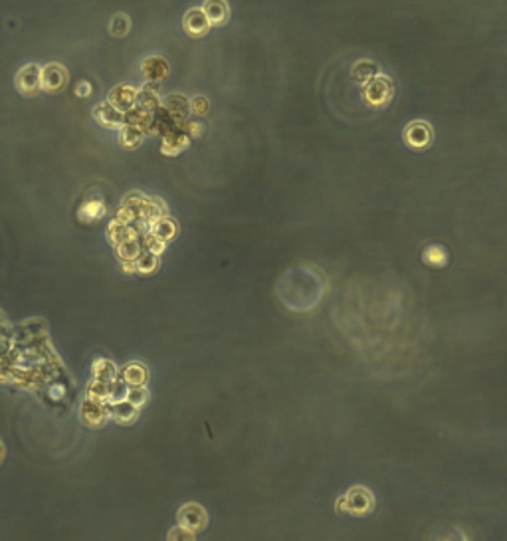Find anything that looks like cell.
Wrapping results in <instances>:
<instances>
[{
	"instance_id": "cell-1",
	"label": "cell",
	"mask_w": 507,
	"mask_h": 541,
	"mask_svg": "<svg viewBox=\"0 0 507 541\" xmlns=\"http://www.w3.org/2000/svg\"><path fill=\"white\" fill-rule=\"evenodd\" d=\"M327 290V282L321 278V274L310 268L303 274L299 270H292L285 274V278L279 284V299L281 304L292 312H311L321 301V297Z\"/></svg>"
},
{
	"instance_id": "cell-2",
	"label": "cell",
	"mask_w": 507,
	"mask_h": 541,
	"mask_svg": "<svg viewBox=\"0 0 507 541\" xmlns=\"http://www.w3.org/2000/svg\"><path fill=\"white\" fill-rule=\"evenodd\" d=\"M337 513H349V516H367L375 509V494L367 486H351L343 496L335 502Z\"/></svg>"
},
{
	"instance_id": "cell-3",
	"label": "cell",
	"mask_w": 507,
	"mask_h": 541,
	"mask_svg": "<svg viewBox=\"0 0 507 541\" xmlns=\"http://www.w3.org/2000/svg\"><path fill=\"white\" fill-rule=\"evenodd\" d=\"M393 94L394 87L391 78L385 76V74H378L376 78H373L371 82L365 85L363 98L371 107H385L393 99Z\"/></svg>"
},
{
	"instance_id": "cell-4",
	"label": "cell",
	"mask_w": 507,
	"mask_h": 541,
	"mask_svg": "<svg viewBox=\"0 0 507 541\" xmlns=\"http://www.w3.org/2000/svg\"><path fill=\"white\" fill-rule=\"evenodd\" d=\"M177 522L182 527L191 529V531H202L206 529L208 525V511L204 506H200L197 502H188V504H182L177 511Z\"/></svg>"
},
{
	"instance_id": "cell-5",
	"label": "cell",
	"mask_w": 507,
	"mask_h": 541,
	"mask_svg": "<svg viewBox=\"0 0 507 541\" xmlns=\"http://www.w3.org/2000/svg\"><path fill=\"white\" fill-rule=\"evenodd\" d=\"M111 418V407L105 403H96L91 399H85L80 405V421L85 427L99 428Z\"/></svg>"
},
{
	"instance_id": "cell-6",
	"label": "cell",
	"mask_w": 507,
	"mask_h": 541,
	"mask_svg": "<svg viewBox=\"0 0 507 541\" xmlns=\"http://www.w3.org/2000/svg\"><path fill=\"white\" fill-rule=\"evenodd\" d=\"M40 76H42V67L38 64H26L17 72V89L22 96H36L40 89H42V82H40Z\"/></svg>"
},
{
	"instance_id": "cell-7",
	"label": "cell",
	"mask_w": 507,
	"mask_h": 541,
	"mask_svg": "<svg viewBox=\"0 0 507 541\" xmlns=\"http://www.w3.org/2000/svg\"><path fill=\"white\" fill-rule=\"evenodd\" d=\"M40 82H42V89L50 92V94H56L60 89H64L67 83V70L62 64H46L42 67V76H40Z\"/></svg>"
},
{
	"instance_id": "cell-8",
	"label": "cell",
	"mask_w": 507,
	"mask_h": 541,
	"mask_svg": "<svg viewBox=\"0 0 507 541\" xmlns=\"http://www.w3.org/2000/svg\"><path fill=\"white\" fill-rule=\"evenodd\" d=\"M169 72H171V67H169V62L163 56H147L141 62V74H143L145 82H164L169 78Z\"/></svg>"
},
{
	"instance_id": "cell-9",
	"label": "cell",
	"mask_w": 507,
	"mask_h": 541,
	"mask_svg": "<svg viewBox=\"0 0 507 541\" xmlns=\"http://www.w3.org/2000/svg\"><path fill=\"white\" fill-rule=\"evenodd\" d=\"M137 94H139V89L135 85H131V83H119L109 92L107 101L114 107H117L119 112H127L137 103Z\"/></svg>"
},
{
	"instance_id": "cell-10",
	"label": "cell",
	"mask_w": 507,
	"mask_h": 541,
	"mask_svg": "<svg viewBox=\"0 0 507 541\" xmlns=\"http://www.w3.org/2000/svg\"><path fill=\"white\" fill-rule=\"evenodd\" d=\"M182 26H184V32L188 34V36L200 38V36L208 34L213 24H211V20L206 18L202 8H191V10L184 14V18H182Z\"/></svg>"
},
{
	"instance_id": "cell-11",
	"label": "cell",
	"mask_w": 507,
	"mask_h": 541,
	"mask_svg": "<svg viewBox=\"0 0 507 541\" xmlns=\"http://www.w3.org/2000/svg\"><path fill=\"white\" fill-rule=\"evenodd\" d=\"M404 141L412 149H424L432 143V129L426 121H412L404 129Z\"/></svg>"
},
{
	"instance_id": "cell-12",
	"label": "cell",
	"mask_w": 507,
	"mask_h": 541,
	"mask_svg": "<svg viewBox=\"0 0 507 541\" xmlns=\"http://www.w3.org/2000/svg\"><path fill=\"white\" fill-rule=\"evenodd\" d=\"M48 333V326L42 317H34V319H26L20 323V328L12 331V341H30V339H38L42 335Z\"/></svg>"
},
{
	"instance_id": "cell-13",
	"label": "cell",
	"mask_w": 507,
	"mask_h": 541,
	"mask_svg": "<svg viewBox=\"0 0 507 541\" xmlns=\"http://www.w3.org/2000/svg\"><path fill=\"white\" fill-rule=\"evenodd\" d=\"M135 105H139V107L147 109L151 114H155V112L163 105V99H161V83H143V87H141L139 94H137V103H135Z\"/></svg>"
},
{
	"instance_id": "cell-14",
	"label": "cell",
	"mask_w": 507,
	"mask_h": 541,
	"mask_svg": "<svg viewBox=\"0 0 507 541\" xmlns=\"http://www.w3.org/2000/svg\"><path fill=\"white\" fill-rule=\"evenodd\" d=\"M94 117H96V121H98L99 125L105 127V129H121L123 127V112H119L109 101L99 103L98 107L94 109Z\"/></svg>"
},
{
	"instance_id": "cell-15",
	"label": "cell",
	"mask_w": 507,
	"mask_h": 541,
	"mask_svg": "<svg viewBox=\"0 0 507 541\" xmlns=\"http://www.w3.org/2000/svg\"><path fill=\"white\" fill-rule=\"evenodd\" d=\"M161 139H163V141H161V153H163V155H169V157L179 155V153H182L184 149L191 145V137L182 131L180 127L173 129V131L166 133V135H163Z\"/></svg>"
},
{
	"instance_id": "cell-16",
	"label": "cell",
	"mask_w": 507,
	"mask_h": 541,
	"mask_svg": "<svg viewBox=\"0 0 507 541\" xmlns=\"http://www.w3.org/2000/svg\"><path fill=\"white\" fill-rule=\"evenodd\" d=\"M163 107L169 112V114L175 117L177 123H184L188 119V114H191V99L182 94H171L163 99Z\"/></svg>"
},
{
	"instance_id": "cell-17",
	"label": "cell",
	"mask_w": 507,
	"mask_h": 541,
	"mask_svg": "<svg viewBox=\"0 0 507 541\" xmlns=\"http://www.w3.org/2000/svg\"><path fill=\"white\" fill-rule=\"evenodd\" d=\"M151 123H153V114L147 112V109H143V107H139V105H133L131 109L123 112V125L137 127L143 133H147Z\"/></svg>"
},
{
	"instance_id": "cell-18",
	"label": "cell",
	"mask_w": 507,
	"mask_h": 541,
	"mask_svg": "<svg viewBox=\"0 0 507 541\" xmlns=\"http://www.w3.org/2000/svg\"><path fill=\"white\" fill-rule=\"evenodd\" d=\"M119 375L129 387H145L149 381V369L141 363H129L119 371Z\"/></svg>"
},
{
	"instance_id": "cell-19",
	"label": "cell",
	"mask_w": 507,
	"mask_h": 541,
	"mask_svg": "<svg viewBox=\"0 0 507 541\" xmlns=\"http://www.w3.org/2000/svg\"><path fill=\"white\" fill-rule=\"evenodd\" d=\"M202 10H204L206 18L211 20V24H214V26L224 24L230 17V8L228 4H226V0H204Z\"/></svg>"
},
{
	"instance_id": "cell-20",
	"label": "cell",
	"mask_w": 507,
	"mask_h": 541,
	"mask_svg": "<svg viewBox=\"0 0 507 541\" xmlns=\"http://www.w3.org/2000/svg\"><path fill=\"white\" fill-rule=\"evenodd\" d=\"M111 416L117 425H133L137 421V407H133L127 401H119V403H111Z\"/></svg>"
},
{
	"instance_id": "cell-21",
	"label": "cell",
	"mask_w": 507,
	"mask_h": 541,
	"mask_svg": "<svg viewBox=\"0 0 507 541\" xmlns=\"http://www.w3.org/2000/svg\"><path fill=\"white\" fill-rule=\"evenodd\" d=\"M151 232H153L157 238H161L163 242H171V240L177 238V234H179V224H177V220H173V218H169V216H163V218H159L157 222L151 224Z\"/></svg>"
},
{
	"instance_id": "cell-22",
	"label": "cell",
	"mask_w": 507,
	"mask_h": 541,
	"mask_svg": "<svg viewBox=\"0 0 507 541\" xmlns=\"http://www.w3.org/2000/svg\"><path fill=\"white\" fill-rule=\"evenodd\" d=\"M428 541H470V538L458 525H440L430 533Z\"/></svg>"
},
{
	"instance_id": "cell-23",
	"label": "cell",
	"mask_w": 507,
	"mask_h": 541,
	"mask_svg": "<svg viewBox=\"0 0 507 541\" xmlns=\"http://www.w3.org/2000/svg\"><path fill=\"white\" fill-rule=\"evenodd\" d=\"M91 373H94V379H98V381L111 383L119 375V369L111 359H96L91 365Z\"/></svg>"
},
{
	"instance_id": "cell-24",
	"label": "cell",
	"mask_w": 507,
	"mask_h": 541,
	"mask_svg": "<svg viewBox=\"0 0 507 541\" xmlns=\"http://www.w3.org/2000/svg\"><path fill=\"white\" fill-rule=\"evenodd\" d=\"M131 238H139L133 226L119 224V222H114V220H111V224L107 226V240H109L111 244L117 246V244L127 242V240H131Z\"/></svg>"
},
{
	"instance_id": "cell-25",
	"label": "cell",
	"mask_w": 507,
	"mask_h": 541,
	"mask_svg": "<svg viewBox=\"0 0 507 541\" xmlns=\"http://www.w3.org/2000/svg\"><path fill=\"white\" fill-rule=\"evenodd\" d=\"M351 76H353L355 82L369 83L373 78L378 76V67L371 60H359L355 66L351 67Z\"/></svg>"
},
{
	"instance_id": "cell-26",
	"label": "cell",
	"mask_w": 507,
	"mask_h": 541,
	"mask_svg": "<svg viewBox=\"0 0 507 541\" xmlns=\"http://www.w3.org/2000/svg\"><path fill=\"white\" fill-rule=\"evenodd\" d=\"M105 213H107V209H105V204L99 198H89L80 206V218L85 220V222L99 220V218L105 216Z\"/></svg>"
},
{
	"instance_id": "cell-27",
	"label": "cell",
	"mask_w": 507,
	"mask_h": 541,
	"mask_svg": "<svg viewBox=\"0 0 507 541\" xmlns=\"http://www.w3.org/2000/svg\"><path fill=\"white\" fill-rule=\"evenodd\" d=\"M141 250H143L141 238H131V240L121 242V244L115 246V252H117V256H119L121 262H135V260L139 258Z\"/></svg>"
},
{
	"instance_id": "cell-28",
	"label": "cell",
	"mask_w": 507,
	"mask_h": 541,
	"mask_svg": "<svg viewBox=\"0 0 507 541\" xmlns=\"http://www.w3.org/2000/svg\"><path fill=\"white\" fill-rule=\"evenodd\" d=\"M448 250L444 246H440V244H432V246H428L422 252V260H424L428 266H432V268H444L446 264H448Z\"/></svg>"
},
{
	"instance_id": "cell-29",
	"label": "cell",
	"mask_w": 507,
	"mask_h": 541,
	"mask_svg": "<svg viewBox=\"0 0 507 541\" xmlns=\"http://www.w3.org/2000/svg\"><path fill=\"white\" fill-rule=\"evenodd\" d=\"M145 139V133L137 127H129V125H123L119 129V143L125 149H137Z\"/></svg>"
},
{
	"instance_id": "cell-30",
	"label": "cell",
	"mask_w": 507,
	"mask_h": 541,
	"mask_svg": "<svg viewBox=\"0 0 507 541\" xmlns=\"http://www.w3.org/2000/svg\"><path fill=\"white\" fill-rule=\"evenodd\" d=\"M85 394H87L85 399H91V401H96V403L109 405V383L94 379V381H89V385H87V389H85Z\"/></svg>"
},
{
	"instance_id": "cell-31",
	"label": "cell",
	"mask_w": 507,
	"mask_h": 541,
	"mask_svg": "<svg viewBox=\"0 0 507 541\" xmlns=\"http://www.w3.org/2000/svg\"><path fill=\"white\" fill-rule=\"evenodd\" d=\"M135 264H137V272L139 274H153L159 268V256L151 254L147 250H141V254L135 260Z\"/></svg>"
},
{
	"instance_id": "cell-32",
	"label": "cell",
	"mask_w": 507,
	"mask_h": 541,
	"mask_svg": "<svg viewBox=\"0 0 507 541\" xmlns=\"http://www.w3.org/2000/svg\"><path fill=\"white\" fill-rule=\"evenodd\" d=\"M141 246L145 248L147 252H151V254H155V256H161L164 252V248H166V242H163L161 238H157V236L149 230V232H145V234L141 236Z\"/></svg>"
},
{
	"instance_id": "cell-33",
	"label": "cell",
	"mask_w": 507,
	"mask_h": 541,
	"mask_svg": "<svg viewBox=\"0 0 507 541\" xmlns=\"http://www.w3.org/2000/svg\"><path fill=\"white\" fill-rule=\"evenodd\" d=\"M129 28H131V20L127 14H115L109 22V30L117 38H123L125 34H129Z\"/></svg>"
},
{
	"instance_id": "cell-34",
	"label": "cell",
	"mask_w": 507,
	"mask_h": 541,
	"mask_svg": "<svg viewBox=\"0 0 507 541\" xmlns=\"http://www.w3.org/2000/svg\"><path fill=\"white\" fill-rule=\"evenodd\" d=\"M166 541H197V533L177 524L175 527H171V529H169V533H166Z\"/></svg>"
},
{
	"instance_id": "cell-35",
	"label": "cell",
	"mask_w": 507,
	"mask_h": 541,
	"mask_svg": "<svg viewBox=\"0 0 507 541\" xmlns=\"http://www.w3.org/2000/svg\"><path fill=\"white\" fill-rule=\"evenodd\" d=\"M127 403H131L133 407H137V409H141L143 405H147L149 401V393L145 387H131L129 391H127V399H125Z\"/></svg>"
},
{
	"instance_id": "cell-36",
	"label": "cell",
	"mask_w": 507,
	"mask_h": 541,
	"mask_svg": "<svg viewBox=\"0 0 507 541\" xmlns=\"http://www.w3.org/2000/svg\"><path fill=\"white\" fill-rule=\"evenodd\" d=\"M127 383L125 381H111L109 383V403H119L127 399Z\"/></svg>"
},
{
	"instance_id": "cell-37",
	"label": "cell",
	"mask_w": 507,
	"mask_h": 541,
	"mask_svg": "<svg viewBox=\"0 0 507 541\" xmlns=\"http://www.w3.org/2000/svg\"><path fill=\"white\" fill-rule=\"evenodd\" d=\"M135 220H137V218H135L133 211L131 209H127L125 204H121L114 214V222H119V224H127V226H131Z\"/></svg>"
},
{
	"instance_id": "cell-38",
	"label": "cell",
	"mask_w": 507,
	"mask_h": 541,
	"mask_svg": "<svg viewBox=\"0 0 507 541\" xmlns=\"http://www.w3.org/2000/svg\"><path fill=\"white\" fill-rule=\"evenodd\" d=\"M211 109V101L204 98V96H197V98L191 99V112L197 115H204L208 114Z\"/></svg>"
},
{
	"instance_id": "cell-39",
	"label": "cell",
	"mask_w": 507,
	"mask_h": 541,
	"mask_svg": "<svg viewBox=\"0 0 507 541\" xmlns=\"http://www.w3.org/2000/svg\"><path fill=\"white\" fill-rule=\"evenodd\" d=\"M180 129L186 133V135H188L191 139H195V137H200V135H202V123L186 119L184 123H180Z\"/></svg>"
},
{
	"instance_id": "cell-40",
	"label": "cell",
	"mask_w": 507,
	"mask_h": 541,
	"mask_svg": "<svg viewBox=\"0 0 507 541\" xmlns=\"http://www.w3.org/2000/svg\"><path fill=\"white\" fill-rule=\"evenodd\" d=\"M0 339H12V328L2 312H0Z\"/></svg>"
},
{
	"instance_id": "cell-41",
	"label": "cell",
	"mask_w": 507,
	"mask_h": 541,
	"mask_svg": "<svg viewBox=\"0 0 507 541\" xmlns=\"http://www.w3.org/2000/svg\"><path fill=\"white\" fill-rule=\"evenodd\" d=\"M91 82H87V80H83V82L78 83V87H76V94L80 96V98H87V96H91Z\"/></svg>"
},
{
	"instance_id": "cell-42",
	"label": "cell",
	"mask_w": 507,
	"mask_h": 541,
	"mask_svg": "<svg viewBox=\"0 0 507 541\" xmlns=\"http://www.w3.org/2000/svg\"><path fill=\"white\" fill-rule=\"evenodd\" d=\"M123 272H129V274H133V272H137V264H135V262H123Z\"/></svg>"
},
{
	"instance_id": "cell-43",
	"label": "cell",
	"mask_w": 507,
	"mask_h": 541,
	"mask_svg": "<svg viewBox=\"0 0 507 541\" xmlns=\"http://www.w3.org/2000/svg\"><path fill=\"white\" fill-rule=\"evenodd\" d=\"M4 458H6V446H4L2 438H0V464L4 462Z\"/></svg>"
}]
</instances>
